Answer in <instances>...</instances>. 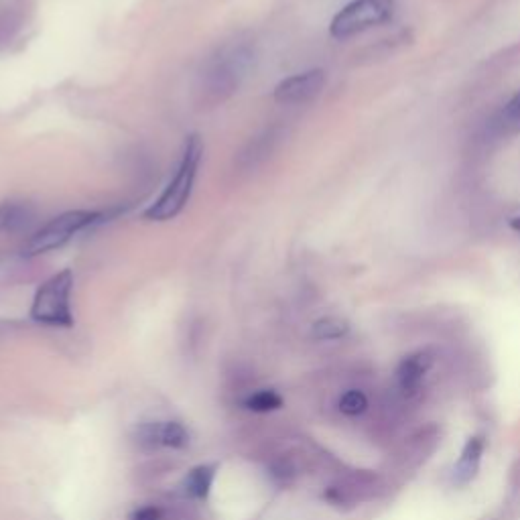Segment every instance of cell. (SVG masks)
<instances>
[{
	"mask_svg": "<svg viewBox=\"0 0 520 520\" xmlns=\"http://www.w3.org/2000/svg\"><path fill=\"white\" fill-rule=\"evenodd\" d=\"M254 45L244 39H234L218 47L204 63L200 72L198 92L206 104H222L228 100L250 70L254 68Z\"/></svg>",
	"mask_w": 520,
	"mask_h": 520,
	"instance_id": "obj_1",
	"label": "cell"
},
{
	"mask_svg": "<svg viewBox=\"0 0 520 520\" xmlns=\"http://www.w3.org/2000/svg\"><path fill=\"white\" fill-rule=\"evenodd\" d=\"M202 157H204L202 137L189 135L183 145L181 159H179L173 179L167 183V187L155 200V204H151L149 210L145 212L147 220L167 222V220L177 218L185 210V206L191 198L193 185H195V177H198V171L202 165Z\"/></svg>",
	"mask_w": 520,
	"mask_h": 520,
	"instance_id": "obj_2",
	"label": "cell"
},
{
	"mask_svg": "<svg viewBox=\"0 0 520 520\" xmlns=\"http://www.w3.org/2000/svg\"><path fill=\"white\" fill-rule=\"evenodd\" d=\"M72 291H74V273L63 269L61 273L49 277L35 293L31 303V319L53 328H72Z\"/></svg>",
	"mask_w": 520,
	"mask_h": 520,
	"instance_id": "obj_3",
	"label": "cell"
},
{
	"mask_svg": "<svg viewBox=\"0 0 520 520\" xmlns=\"http://www.w3.org/2000/svg\"><path fill=\"white\" fill-rule=\"evenodd\" d=\"M98 220H102L100 212H88V210H74L65 212L51 222H47L41 230H37L29 242L23 246L25 256H39L47 254L51 250H57L68 244L74 236L84 232L86 228L94 226Z\"/></svg>",
	"mask_w": 520,
	"mask_h": 520,
	"instance_id": "obj_4",
	"label": "cell"
},
{
	"mask_svg": "<svg viewBox=\"0 0 520 520\" xmlns=\"http://www.w3.org/2000/svg\"><path fill=\"white\" fill-rule=\"evenodd\" d=\"M395 13V0H354L332 21L330 33L336 39H350L386 23Z\"/></svg>",
	"mask_w": 520,
	"mask_h": 520,
	"instance_id": "obj_5",
	"label": "cell"
},
{
	"mask_svg": "<svg viewBox=\"0 0 520 520\" xmlns=\"http://www.w3.org/2000/svg\"><path fill=\"white\" fill-rule=\"evenodd\" d=\"M325 86V72L323 70H307L303 74L291 76L283 80L275 88V100L285 106L305 104L313 100Z\"/></svg>",
	"mask_w": 520,
	"mask_h": 520,
	"instance_id": "obj_6",
	"label": "cell"
},
{
	"mask_svg": "<svg viewBox=\"0 0 520 520\" xmlns=\"http://www.w3.org/2000/svg\"><path fill=\"white\" fill-rule=\"evenodd\" d=\"M37 216V210L31 202L7 200L0 204V236H11L27 230Z\"/></svg>",
	"mask_w": 520,
	"mask_h": 520,
	"instance_id": "obj_7",
	"label": "cell"
},
{
	"mask_svg": "<svg viewBox=\"0 0 520 520\" xmlns=\"http://www.w3.org/2000/svg\"><path fill=\"white\" fill-rule=\"evenodd\" d=\"M429 368H431V356L425 352L413 354L401 362V366L397 370V380H399L403 395L411 397L417 393Z\"/></svg>",
	"mask_w": 520,
	"mask_h": 520,
	"instance_id": "obj_8",
	"label": "cell"
},
{
	"mask_svg": "<svg viewBox=\"0 0 520 520\" xmlns=\"http://www.w3.org/2000/svg\"><path fill=\"white\" fill-rule=\"evenodd\" d=\"M482 451H484V441L480 437H472L466 443V447L462 451V458L458 460V464H455V470H453L455 484H468L476 476L480 460H482Z\"/></svg>",
	"mask_w": 520,
	"mask_h": 520,
	"instance_id": "obj_9",
	"label": "cell"
},
{
	"mask_svg": "<svg viewBox=\"0 0 520 520\" xmlns=\"http://www.w3.org/2000/svg\"><path fill=\"white\" fill-rule=\"evenodd\" d=\"M216 478V466L202 464L195 466L183 480V490L193 500H206L210 496L212 484Z\"/></svg>",
	"mask_w": 520,
	"mask_h": 520,
	"instance_id": "obj_10",
	"label": "cell"
},
{
	"mask_svg": "<svg viewBox=\"0 0 520 520\" xmlns=\"http://www.w3.org/2000/svg\"><path fill=\"white\" fill-rule=\"evenodd\" d=\"M244 407L252 413H271L283 407V399L275 390L263 388V390H256L250 397L244 399Z\"/></svg>",
	"mask_w": 520,
	"mask_h": 520,
	"instance_id": "obj_11",
	"label": "cell"
},
{
	"mask_svg": "<svg viewBox=\"0 0 520 520\" xmlns=\"http://www.w3.org/2000/svg\"><path fill=\"white\" fill-rule=\"evenodd\" d=\"M348 323L340 317H323L313 323V338L315 340H338L348 334Z\"/></svg>",
	"mask_w": 520,
	"mask_h": 520,
	"instance_id": "obj_12",
	"label": "cell"
},
{
	"mask_svg": "<svg viewBox=\"0 0 520 520\" xmlns=\"http://www.w3.org/2000/svg\"><path fill=\"white\" fill-rule=\"evenodd\" d=\"M187 441H189V435L181 423L167 421L161 425V445L181 449L187 445Z\"/></svg>",
	"mask_w": 520,
	"mask_h": 520,
	"instance_id": "obj_13",
	"label": "cell"
},
{
	"mask_svg": "<svg viewBox=\"0 0 520 520\" xmlns=\"http://www.w3.org/2000/svg\"><path fill=\"white\" fill-rule=\"evenodd\" d=\"M368 409V399L362 390H348L340 399V411L348 417H358Z\"/></svg>",
	"mask_w": 520,
	"mask_h": 520,
	"instance_id": "obj_14",
	"label": "cell"
},
{
	"mask_svg": "<svg viewBox=\"0 0 520 520\" xmlns=\"http://www.w3.org/2000/svg\"><path fill=\"white\" fill-rule=\"evenodd\" d=\"M161 425L163 423H145L139 427V443L143 447H159L161 445Z\"/></svg>",
	"mask_w": 520,
	"mask_h": 520,
	"instance_id": "obj_15",
	"label": "cell"
},
{
	"mask_svg": "<svg viewBox=\"0 0 520 520\" xmlns=\"http://www.w3.org/2000/svg\"><path fill=\"white\" fill-rule=\"evenodd\" d=\"M502 124L518 126L520 124V94H516L502 112Z\"/></svg>",
	"mask_w": 520,
	"mask_h": 520,
	"instance_id": "obj_16",
	"label": "cell"
},
{
	"mask_svg": "<svg viewBox=\"0 0 520 520\" xmlns=\"http://www.w3.org/2000/svg\"><path fill=\"white\" fill-rule=\"evenodd\" d=\"M163 518H165L163 508L153 506V504L141 506L135 512H130V516H128V520H163Z\"/></svg>",
	"mask_w": 520,
	"mask_h": 520,
	"instance_id": "obj_17",
	"label": "cell"
}]
</instances>
